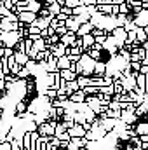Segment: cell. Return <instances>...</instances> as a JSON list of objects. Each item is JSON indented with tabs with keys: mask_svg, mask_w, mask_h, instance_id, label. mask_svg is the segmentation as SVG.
Instances as JSON below:
<instances>
[{
	"mask_svg": "<svg viewBox=\"0 0 148 150\" xmlns=\"http://www.w3.org/2000/svg\"><path fill=\"white\" fill-rule=\"evenodd\" d=\"M37 19V14L35 12H30V11H23V12H18V21L23 23V25H32L33 21Z\"/></svg>",
	"mask_w": 148,
	"mask_h": 150,
	"instance_id": "1",
	"label": "cell"
},
{
	"mask_svg": "<svg viewBox=\"0 0 148 150\" xmlns=\"http://www.w3.org/2000/svg\"><path fill=\"white\" fill-rule=\"evenodd\" d=\"M18 40H19V35H18V32H7L5 33V38H4V47H14L16 44H18Z\"/></svg>",
	"mask_w": 148,
	"mask_h": 150,
	"instance_id": "2",
	"label": "cell"
},
{
	"mask_svg": "<svg viewBox=\"0 0 148 150\" xmlns=\"http://www.w3.org/2000/svg\"><path fill=\"white\" fill-rule=\"evenodd\" d=\"M66 133H68L70 138H84V134H85V131L80 124H73L70 129H66Z\"/></svg>",
	"mask_w": 148,
	"mask_h": 150,
	"instance_id": "3",
	"label": "cell"
},
{
	"mask_svg": "<svg viewBox=\"0 0 148 150\" xmlns=\"http://www.w3.org/2000/svg\"><path fill=\"white\" fill-rule=\"evenodd\" d=\"M12 58H14V61H16V63H18L19 67H25V65L28 63V59H30L26 52H16V51H14V54H12Z\"/></svg>",
	"mask_w": 148,
	"mask_h": 150,
	"instance_id": "4",
	"label": "cell"
},
{
	"mask_svg": "<svg viewBox=\"0 0 148 150\" xmlns=\"http://www.w3.org/2000/svg\"><path fill=\"white\" fill-rule=\"evenodd\" d=\"M68 100H70L72 103H84V101H85V94H84L82 89H78V91H75V93H72V94L68 96Z\"/></svg>",
	"mask_w": 148,
	"mask_h": 150,
	"instance_id": "5",
	"label": "cell"
},
{
	"mask_svg": "<svg viewBox=\"0 0 148 150\" xmlns=\"http://www.w3.org/2000/svg\"><path fill=\"white\" fill-rule=\"evenodd\" d=\"M134 82H136V87H138L140 91L147 93V75L138 74V75H136V79H134Z\"/></svg>",
	"mask_w": 148,
	"mask_h": 150,
	"instance_id": "6",
	"label": "cell"
},
{
	"mask_svg": "<svg viewBox=\"0 0 148 150\" xmlns=\"http://www.w3.org/2000/svg\"><path fill=\"white\" fill-rule=\"evenodd\" d=\"M65 26H66V30L68 32H72V33H77V30H78V23L75 21L73 16H70V18H66V21H65Z\"/></svg>",
	"mask_w": 148,
	"mask_h": 150,
	"instance_id": "7",
	"label": "cell"
},
{
	"mask_svg": "<svg viewBox=\"0 0 148 150\" xmlns=\"http://www.w3.org/2000/svg\"><path fill=\"white\" fill-rule=\"evenodd\" d=\"M94 26L91 25V23H84V25H80L78 26V30H77V37H84V35H87V33H91V30H92Z\"/></svg>",
	"mask_w": 148,
	"mask_h": 150,
	"instance_id": "8",
	"label": "cell"
},
{
	"mask_svg": "<svg viewBox=\"0 0 148 150\" xmlns=\"http://www.w3.org/2000/svg\"><path fill=\"white\" fill-rule=\"evenodd\" d=\"M58 74H59V77H61V80H65V82H70V80H75V79H77V75H75L70 68H66V70H59Z\"/></svg>",
	"mask_w": 148,
	"mask_h": 150,
	"instance_id": "9",
	"label": "cell"
},
{
	"mask_svg": "<svg viewBox=\"0 0 148 150\" xmlns=\"http://www.w3.org/2000/svg\"><path fill=\"white\" fill-rule=\"evenodd\" d=\"M136 33V40L141 44V42H147V37H148V28H136L134 30Z\"/></svg>",
	"mask_w": 148,
	"mask_h": 150,
	"instance_id": "10",
	"label": "cell"
},
{
	"mask_svg": "<svg viewBox=\"0 0 148 150\" xmlns=\"http://www.w3.org/2000/svg\"><path fill=\"white\" fill-rule=\"evenodd\" d=\"M40 9H42V4H40L38 0H28V4H26V11H30V12H35V14H37Z\"/></svg>",
	"mask_w": 148,
	"mask_h": 150,
	"instance_id": "11",
	"label": "cell"
},
{
	"mask_svg": "<svg viewBox=\"0 0 148 150\" xmlns=\"http://www.w3.org/2000/svg\"><path fill=\"white\" fill-rule=\"evenodd\" d=\"M56 67H58V70H66V68H70V61H68V58H66V56L58 58V59H56Z\"/></svg>",
	"mask_w": 148,
	"mask_h": 150,
	"instance_id": "12",
	"label": "cell"
},
{
	"mask_svg": "<svg viewBox=\"0 0 148 150\" xmlns=\"http://www.w3.org/2000/svg\"><path fill=\"white\" fill-rule=\"evenodd\" d=\"M134 133H136V136L148 134V122H138V126L134 127Z\"/></svg>",
	"mask_w": 148,
	"mask_h": 150,
	"instance_id": "13",
	"label": "cell"
},
{
	"mask_svg": "<svg viewBox=\"0 0 148 150\" xmlns=\"http://www.w3.org/2000/svg\"><path fill=\"white\" fill-rule=\"evenodd\" d=\"M75 82H77L78 89H84V87H87V86H89V77H84V75H77Z\"/></svg>",
	"mask_w": 148,
	"mask_h": 150,
	"instance_id": "14",
	"label": "cell"
},
{
	"mask_svg": "<svg viewBox=\"0 0 148 150\" xmlns=\"http://www.w3.org/2000/svg\"><path fill=\"white\" fill-rule=\"evenodd\" d=\"M82 91H84V94H85V96H96V94L99 93V87H94V86H87V87H84Z\"/></svg>",
	"mask_w": 148,
	"mask_h": 150,
	"instance_id": "15",
	"label": "cell"
},
{
	"mask_svg": "<svg viewBox=\"0 0 148 150\" xmlns=\"http://www.w3.org/2000/svg\"><path fill=\"white\" fill-rule=\"evenodd\" d=\"M145 113H147V101H143L141 105H138V107L134 108V115H136V117H143Z\"/></svg>",
	"mask_w": 148,
	"mask_h": 150,
	"instance_id": "16",
	"label": "cell"
},
{
	"mask_svg": "<svg viewBox=\"0 0 148 150\" xmlns=\"http://www.w3.org/2000/svg\"><path fill=\"white\" fill-rule=\"evenodd\" d=\"M47 11H49V14H51V16H56V14H58V12L61 11V5L54 2V4H51V5L47 7Z\"/></svg>",
	"mask_w": 148,
	"mask_h": 150,
	"instance_id": "17",
	"label": "cell"
},
{
	"mask_svg": "<svg viewBox=\"0 0 148 150\" xmlns=\"http://www.w3.org/2000/svg\"><path fill=\"white\" fill-rule=\"evenodd\" d=\"M54 33H56L58 37H63V35H66V33H68V30H66L65 23H59V25H58V28L54 30Z\"/></svg>",
	"mask_w": 148,
	"mask_h": 150,
	"instance_id": "18",
	"label": "cell"
},
{
	"mask_svg": "<svg viewBox=\"0 0 148 150\" xmlns=\"http://www.w3.org/2000/svg\"><path fill=\"white\" fill-rule=\"evenodd\" d=\"M16 77H18L19 80H26V79H28V77H32V75H30V72H28L25 67H21V70L18 72V75H16Z\"/></svg>",
	"mask_w": 148,
	"mask_h": 150,
	"instance_id": "19",
	"label": "cell"
},
{
	"mask_svg": "<svg viewBox=\"0 0 148 150\" xmlns=\"http://www.w3.org/2000/svg\"><path fill=\"white\" fill-rule=\"evenodd\" d=\"M118 14H124V16H127V14H131V7L124 2V4H120L118 5Z\"/></svg>",
	"mask_w": 148,
	"mask_h": 150,
	"instance_id": "20",
	"label": "cell"
},
{
	"mask_svg": "<svg viewBox=\"0 0 148 150\" xmlns=\"http://www.w3.org/2000/svg\"><path fill=\"white\" fill-rule=\"evenodd\" d=\"M122 28H124L125 32H134V30H136L138 26H136V25L132 23V19H131V21H125V23L122 25Z\"/></svg>",
	"mask_w": 148,
	"mask_h": 150,
	"instance_id": "21",
	"label": "cell"
},
{
	"mask_svg": "<svg viewBox=\"0 0 148 150\" xmlns=\"http://www.w3.org/2000/svg\"><path fill=\"white\" fill-rule=\"evenodd\" d=\"M75 21L78 23V25H84V23H89V16L87 14H80V16H73Z\"/></svg>",
	"mask_w": 148,
	"mask_h": 150,
	"instance_id": "22",
	"label": "cell"
},
{
	"mask_svg": "<svg viewBox=\"0 0 148 150\" xmlns=\"http://www.w3.org/2000/svg\"><path fill=\"white\" fill-rule=\"evenodd\" d=\"M77 5H82L80 0H65V7H68V9H75Z\"/></svg>",
	"mask_w": 148,
	"mask_h": 150,
	"instance_id": "23",
	"label": "cell"
},
{
	"mask_svg": "<svg viewBox=\"0 0 148 150\" xmlns=\"http://www.w3.org/2000/svg\"><path fill=\"white\" fill-rule=\"evenodd\" d=\"M19 70H21V67H19L18 63H14V65L9 68V75H18V72H19Z\"/></svg>",
	"mask_w": 148,
	"mask_h": 150,
	"instance_id": "24",
	"label": "cell"
},
{
	"mask_svg": "<svg viewBox=\"0 0 148 150\" xmlns=\"http://www.w3.org/2000/svg\"><path fill=\"white\" fill-rule=\"evenodd\" d=\"M106 108H108V110H120L118 103H117V101H113V100H111L110 103H108V107H106Z\"/></svg>",
	"mask_w": 148,
	"mask_h": 150,
	"instance_id": "25",
	"label": "cell"
},
{
	"mask_svg": "<svg viewBox=\"0 0 148 150\" xmlns=\"http://www.w3.org/2000/svg\"><path fill=\"white\" fill-rule=\"evenodd\" d=\"M14 54V49H11V47H4V58H9V56H12Z\"/></svg>",
	"mask_w": 148,
	"mask_h": 150,
	"instance_id": "26",
	"label": "cell"
},
{
	"mask_svg": "<svg viewBox=\"0 0 148 150\" xmlns=\"http://www.w3.org/2000/svg\"><path fill=\"white\" fill-rule=\"evenodd\" d=\"M59 12H63V14H65V16H68V18L72 16V9H68V7H65V5L61 7V11H59Z\"/></svg>",
	"mask_w": 148,
	"mask_h": 150,
	"instance_id": "27",
	"label": "cell"
},
{
	"mask_svg": "<svg viewBox=\"0 0 148 150\" xmlns=\"http://www.w3.org/2000/svg\"><path fill=\"white\" fill-rule=\"evenodd\" d=\"M105 40H106V35H99V37L94 38V42H96V44H101V45H103V42H105Z\"/></svg>",
	"mask_w": 148,
	"mask_h": 150,
	"instance_id": "28",
	"label": "cell"
},
{
	"mask_svg": "<svg viewBox=\"0 0 148 150\" xmlns=\"http://www.w3.org/2000/svg\"><path fill=\"white\" fill-rule=\"evenodd\" d=\"M0 150H11V143L9 142H2L0 143Z\"/></svg>",
	"mask_w": 148,
	"mask_h": 150,
	"instance_id": "29",
	"label": "cell"
},
{
	"mask_svg": "<svg viewBox=\"0 0 148 150\" xmlns=\"http://www.w3.org/2000/svg\"><path fill=\"white\" fill-rule=\"evenodd\" d=\"M7 14H9V11H7L4 5H0V18H5Z\"/></svg>",
	"mask_w": 148,
	"mask_h": 150,
	"instance_id": "30",
	"label": "cell"
},
{
	"mask_svg": "<svg viewBox=\"0 0 148 150\" xmlns=\"http://www.w3.org/2000/svg\"><path fill=\"white\" fill-rule=\"evenodd\" d=\"M138 138H140L141 143H148V134H141V136H138Z\"/></svg>",
	"mask_w": 148,
	"mask_h": 150,
	"instance_id": "31",
	"label": "cell"
},
{
	"mask_svg": "<svg viewBox=\"0 0 148 150\" xmlns=\"http://www.w3.org/2000/svg\"><path fill=\"white\" fill-rule=\"evenodd\" d=\"M118 14V5H111V16H117Z\"/></svg>",
	"mask_w": 148,
	"mask_h": 150,
	"instance_id": "32",
	"label": "cell"
},
{
	"mask_svg": "<svg viewBox=\"0 0 148 150\" xmlns=\"http://www.w3.org/2000/svg\"><path fill=\"white\" fill-rule=\"evenodd\" d=\"M54 2H56V0H44V5H42V7H45V9H47V7H49L51 4H54Z\"/></svg>",
	"mask_w": 148,
	"mask_h": 150,
	"instance_id": "33",
	"label": "cell"
},
{
	"mask_svg": "<svg viewBox=\"0 0 148 150\" xmlns=\"http://www.w3.org/2000/svg\"><path fill=\"white\" fill-rule=\"evenodd\" d=\"M16 4H23V5H26V4H28V0H16Z\"/></svg>",
	"mask_w": 148,
	"mask_h": 150,
	"instance_id": "34",
	"label": "cell"
},
{
	"mask_svg": "<svg viewBox=\"0 0 148 150\" xmlns=\"http://www.w3.org/2000/svg\"><path fill=\"white\" fill-rule=\"evenodd\" d=\"M56 4H59V5L63 7V5H65V0H56Z\"/></svg>",
	"mask_w": 148,
	"mask_h": 150,
	"instance_id": "35",
	"label": "cell"
},
{
	"mask_svg": "<svg viewBox=\"0 0 148 150\" xmlns=\"http://www.w3.org/2000/svg\"><path fill=\"white\" fill-rule=\"evenodd\" d=\"M4 77H5V74H4V72L0 70V80H4Z\"/></svg>",
	"mask_w": 148,
	"mask_h": 150,
	"instance_id": "36",
	"label": "cell"
},
{
	"mask_svg": "<svg viewBox=\"0 0 148 150\" xmlns=\"http://www.w3.org/2000/svg\"><path fill=\"white\" fill-rule=\"evenodd\" d=\"M2 117H4V110L0 108V122H2Z\"/></svg>",
	"mask_w": 148,
	"mask_h": 150,
	"instance_id": "37",
	"label": "cell"
},
{
	"mask_svg": "<svg viewBox=\"0 0 148 150\" xmlns=\"http://www.w3.org/2000/svg\"><path fill=\"white\" fill-rule=\"evenodd\" d=\"M78 150H87V149H85V147H80V149H78Z\"/></svg>",
	"mask_w": 148,
	"mask_h": 150,
	"instance_id": "38",
	"label": "cell"
}]
</instances>
